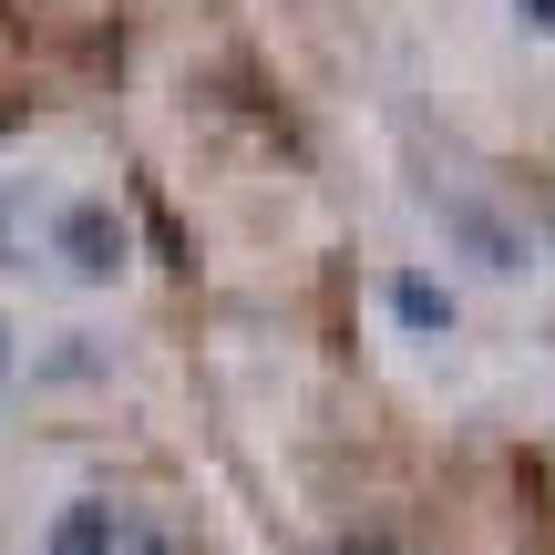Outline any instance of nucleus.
<instances>
[{"label": "nucleus", "instance_id": "1", "mask_svg": "<svg viewBox=\"0 0 555 555\" xmlns=\"http://www.w3.org/2000/svg\"><path fill=\"white\" fill-rule=\"evenodd\" d=\"M62 258H73V278H114L124 268V217L114 206H73L62 217Z\"/></svg>", "mask_w": 555, "mask_h": 555}, {"label": "nucleus", "instance_id": "2", "mask_svg": "<svg viewBox=\"0 0 555 555\" xmlns=\"http://www.w3.org/2000/svg\"><path fill=\"white\" fill-rule=\"evenodd\" d=\"M52 555H114V504H103V494L62 504V525H52Z\"/></svg>", "mask_w": 555, "mask_h": 555}, {"label": "nucleus", "instance_id": "3", "mask_svg": "<svg viewBox=\"0 0 555 555\" xmlns=\"http://www.w3.org/2000/svg\"><path fill=\"white\" fill-rule=\"evenodd\" d=\"M391 309H401V330H453V298H442L433 278H401V288H391Z\"/></svg>", "mask_w": 555, "mask_h": 555}, {"label": "nucleus", "instance_id": "4", "mask_svg": "<svg viewBox=\"0 0 555 555\" xmlns=\"http://www.w3.org/2000/svg\"><path fill=\"white\" fill-rule=\"evenodd\" d=\"M515 11H525V21H535V31H555V0H515Z\"/></svg>", "mask_w": 555, "mask_h": 555}, {"label": "nucleus", "instance_id": "5", "mask_svg": "<svg viewBox=\"0 0 555 555\" xmlns=\"http://www.w3.org/2000/svg\"><path fill=\"white\" fill-rule=\"evenodd\" d=\"M339 555H391V535H350V545H339Z\"/></svg>", "mask_w": 555, "mask_h": 555}, {"label": "nucleus", "instance_id": "6", "mask_svg": "<svg viewBox=\"0 0 555 555\" xmlns=\"http://www.w3.org/2000/svg\"><path fill=\"white\" fill-rule=\"evenodd\" d=\"M0 380H11V330H0Z\"/></svg>", "mask_w": 555, "mask_h": 555}]
</instances>
